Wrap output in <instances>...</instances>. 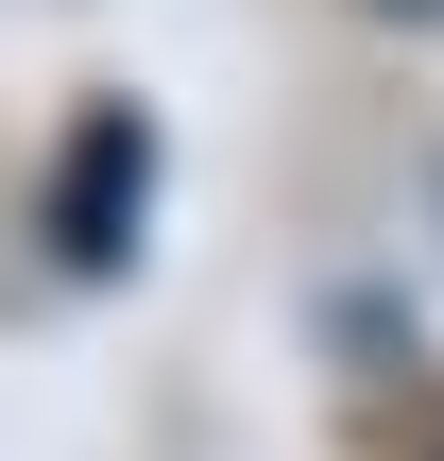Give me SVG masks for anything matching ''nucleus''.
Masks as SVG:
<instances>
[{
	"label": "nucleus",
	"instance_id": "f257e3e1",
	"mask_svg": "<svg viewBox=\"0 0 444 461\" xmlns=\"http://www.w3.org/2000/svg\"><path fill=\"white\" fill-rule=\"evenodd\" d=\"M137 205H154V137H137V103H103V120L68 137V171H51V257L103 274V257L137 240Z\"/></svg>",
	"mask_w": 444,
	"mask_h": 461
}]
</instances>
